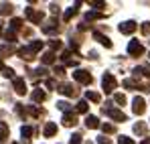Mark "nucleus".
<instances>
[{
	"label": "nucleus",
	"instance_id": "nucleus-30",
	"mask_svg": "<svg viewBox=\"0 0 150 144\" xmlns=\"http://www.w3.org/2000/svg\"><path fill=\"white\" fill-rule=\"evenodd\" d=\"M2 75H4V77H12V75H14V71H12L10 67H2Z\"/></svg>",
	"mask_w": 150,
	"mask_h": 144
},
{
	"label": "nucleus",
	"instance_id": "nucleus-40",
	"mask_svg": "<svg viewBox=\"0 0 150 144\" xmlns=\"http://www.w3.org/2000/svg\"><path fill=\"white\" fill-rule=\"evenodd\" d=\"M87 144H91V142H87Z\"/></svg>",
	"mask_w": 150,
	"mask_h": 144
},
{
	"label": "nucleus",
	"instance_id": "nucleus-17",
	"mask_svg": "<svg viewBox=\"0 0 150 144\" xmlns=\"http://www.w3.org/2000/svg\"><path fill=\"white\" fill-rule=\"evenodd\" d=\"M21 134L25 136V138H26V142H28V138H30V136L35 134V128H33V126H23V130H21Z\"/></svg>",
	"mask_w": 150,
	"mask_h": 144
},
{
	"label": "nucleus",
	"instance_id": "nucleus-38",
	"mask_svg": "<svg viewBox=\"0 0 150 144\" xmlns=\"http://www.w3.org/2000/svg\"><path fill=\"white\" fill-rule=\"evenodd\" d=\"M2 67H4V65H2V57H0V69H2Z\"/></svg>",
	"mask_w": 150,
	"mask_h": 144
},
{
	"label": "nucleus",
	"instance_id": "nucleus-28",
	"mask_svg": "<svg viewBox=\"0 0 150 144\" xmlns=\"http://www.w3.org/2000/svg\"><path fill=\"white\" fill-rule=\"evenodd\" d=\"M4 39H6V41H14V39H16V33H14V31H6V33H4Z\"/></svg>",
	"mask_w": 150,
	"mask_h": 144
},
{
	"label": "nucleus",
	"instance_id": "nucleus-24",
	"mask_svg": "<svg viewBox=\"0 0 150 144\" xmlns=\"http://www.w3.org/2000/svg\"><path fill=\"white\" fill-rule=\"evenodd\" d=\"M28 49H30L33 53L41 51V49H43V41H35V43H30V45H28Z\"/></svg>",
	"mask_w": 150,
	"mask_h": 144
},
{
	"label": "nucleus",
	"instance_id": "nucleus-32",
	"mask_svg": "<svg viewBox=\"0 0 150 144\" xmlns=\"http://www.w3.org/2000/svg\"><path fill=\"white\" fill-rule=\"evenodd\" d=\"M71 144H81V134H73L71 136Z\"/></svg>",
	"mask_w": 150,
	"mask_h": 144
},
{
	"label": "nucleus",
	"instance_id": "nucleus-25",
	"mask_svg": "<svg viewBox=\"0 0 150 144\" xmlns=\"http://www.w3.org/2000/svg\"><path fill=\"white\" fill-rule=\"evenodd\" d=\"M146 130H148L146 124H136V126H134V132H136V134H146Z\"/></svg>",
	"mask_w": 150,
	"mask_h": 144
},
{
	"label": "nucleus",
	"instance_id": "nucleus-1",
	"mask_svg": "<svg viewBox=\"0 0 150 144\" xmlns=\"http://www.w3.org/2000/svg\"><path fill=\"white\" fill-rule=\"evenodd\" d=\"M116 85H118L116 77H114L112 73H105L103 79H101V87H103V92H105V94H112V92L116 89Z\"/></svg>",
	"mask_w": 150,
	"mask_h": 144
},
{
	"label": "nucleus",
	"instance_id": "nucleus-26",
	"mask_svg": "<svg viewBox=\"0 0 150 144\" xmlns=\"http://www.w3.org/2000/svg\"><path fill=\"white\" fill-rule=\"evenodd\" d=\"M101 130H103L105 134H112L116 128H114V124H101Z\"/></svg>",
	"mask_w": 150,
	"mask_h": 144
},
{
	"label": "nucleus",
	"instance_id": "nucleus-29",
	"mask_svg": "<svg viewBox=\"0 0 150 144\" xmlns=\"http://www.w3.org/2000/svg\"><path fill=\"white\" fill-rule=\"evenodd\" d=\"M118 144H134V140L128 138V136H120V138H118Z\"/></svg>",
	"mask_w": 150,
	"mask_h": 144
},
{
	"label": "nucleus",
	"instance_id": "nucleus-5",
	"mask_svg": "<svg viewBox=\"0 0 150 144\" xmlns=\"http://www.w3.org/2000/svg\"><path fill=\"white\" fill-rule=\"evenodd\" d=\"M103 112L116 122H126V114H122L120 110H112V108H103Z\"/></svg>",
	"mask_w": 150,
	"mask_h": 144
},
{
	"label": "nucleus",
	"instance_id": "nucleus-6",
	"mask_svg": "<svg viewBox=\"0 0 150 144\" xmlns=\"http://www.w3.org/2000/svg\"><path fill=\"white\" fill-rule=\"evenodd\" d=\"M118 28H120L122 35H132V33L136 31V23H134V21H126V23H122Z\"/></svg>",
	"mask_w": 150,
	"mask_h": 144
},
{
	"label": "nucleus",
	"instance_id": "nucleus-3",
	"mask_svg": "<svg viewBox=\"0 0 150 144\" xmlns=\"http://www.w3.org/2000/svg\"><path fill=\"white\" fill-rule=\"evenodd\" d=\"M75 81H79V83H83V85H89L91 81H93V77L89 75V71H83V69H77V71L73 73Z\"/></svg>",
	"mask_w": 150,
	"mask_h": 144
},
{
	"label": "nucleus",
	"instance_id": "nucleus-34",
	"mask_svg": "<svg viewBox=\"0 0 150 144\" xmlns=\"http://www.w3.org/2000/svg\"><path fill=\"white\" fill-rule=\"evenodd\" d=\"M142 33H144V35H150V23L142 24Z\"/></svg>",
	"mask_w": 150,
	"mask_h": 144
},
{
	"label": "nucleus",
	"instance_id": "nucleus-10",
	"mask_svg": "<svg viewBox=\"0 0 150 144\" xmlns=\"http://www.w3.org/2000/svg\"><path fill=\"white\" fill-rule=\"evenodd\" d=\"M59 92L63 94V96H75V87L71 83H63V85H59Z\"/></svg>",
	"mask_w": 150,
	"mask_h": 144
},
{
	"label": "nucleus",
	"instance_id": "nucleus-4",
	"mask_svg": "<svg viewBox=\"0 0 150 144\" xmlns=\"http://www.w3.org/2000/svg\"><path fill=\"white\" fill-rule=\"evenodd\" d=\"M144 110H146L144 99H142V97H134V101H132V112L140 116V114H144Z\"/></svg>",
	"mask_w": 150,
	"mask_h": 144
},
{
	"label": "nucleus",
	"instance_id": "nucleus-22",
	"mask_svg": "<svg viewBox=\"0 0 150 144\" xmlns=\"http://www.w3.org/2000/svg\"><path fill=\"white\" fill-rule=\"evenodd\" d=\"M21 26H23V18H12V21H10V31H14V33H16Z\"/></svg>",
	"mask_w": 150,
	"mask_h": 144
},
{
	"label": "nucleus",
	"instance_id": "nucleus-16",
	"mask_svg": "<svg viewBox=\"0 0 150 144\" xmlns=\"http://www.w3.org/2000/svg\"><path fill=\"white\" fill-rule=\"evenodd\" d=\"M55 134H57V126H55L53 122H49V124L45 126V136L49 138V136H55Z\"/></svg>",
	"mask_w": 150,
	"mask_h": 144
},
{
	"label": "nucleus",
	"instance_id": "nucleus-7",
	"mask_svg": "<svg viewBox=\"0 0 150 144\" xmlns=\"http://www.w3.org/2000/svg\"><path fill=\"white\" fill-rule=\"evenodd\" d=\"M14 89H16V94H18V96H25V94H26V83H25V79L16 77V79H14Z\"/></svg>",
	"mask_w": 150,
	"mask_h": 144
},
{
	"label": "nucleus",
	"instance_id": "nucleus-20",
	"mask_svg": "<svg viewBox=\"0 0 150 144\" xmlns=\"http://www.w3.org/2000/svg\"><path fill=\"white\" fill-rule=\"evenodd\" d=\"M6 138H8V126L4 122H0V142L6 140Z\"/></svg>",
	"mask_w": 150,
	"mask_h": 144
},
{
	"label": "nucleus",
	"instance_id": "nucleus-33",
	"mask_svg": "<svg viewBox=\"0 0 150 144\" xmlns=\"http://www.w3.org/2000/svg\"><path fill=\"white\" fill-rule=\"evenodd\" d=\"M51 49H55V51H57V49H61V41L53 39V41H51Z\"/></svg>",
	"mask_w": 150,
	"mask_h": 144
},
{
	"label": "nucleus",
	"instance_id": "nucleus-11",
	"mask_svg": "<svg viewBox=\"0 0 150 144\" xmlns=\"http://www.w3.org/2000/svg\"><path fill=\"white\" fill-rule=\"evenodd\" d=\"M77 124V118H75V114H65L63 116V126H67V128H71V126H75Z\"/></svg>",
	"mask_w": 150,
	"mask_h": 144
},
{
	"label": "nucleus",
	"instance_id": "nucleus-9",
	"mask_svg": "<svg viewBox=\"0 0 150 144\" xmlns=\"http://www.w3.org/2000/svg\"><path fill=\"white\" fill-rule=\"evenodd\" d=\"M93 39H96L98 43H101V45H103L105 49H110V47H112V41H110V39H108L105 35H101V33H98V31L93 33Z\"/></svg>",
	"mask_w": 150,
	"mask_h": 144
},
{
	"label": "nucleus",
	"instance_id": "nucleus-31",
	"mask_svg": "<svg viewBox=\"0 0 150 144\" xmlns=\"http://www.w3.org/2000/svg\"><path fill=\"white\" fill-rule=\"evenodd\" d=\"M10 53H12V47H6V45L0 47V55H10Z\"/></svg>",
	"mask_w": 150,
	"mask_h": 144
},
{
	"label": "nucleus",
	"instance_id": "nucleus-23",
	"mask_svg": "<svg viewBox=\"0 0 150 144\" xmlns=\"http://www.w3.org/2000/svg\"><path fill=\"white\" fill-rule=\"evenodd\" d=\"M75 14H77V6H73V8H69L65 14H63V21H71Z\"/></svg>",
	"mask_w": 150,
	"mask_h": 144
},
{
	"label": "nucleus",
	"instance_id": "nucleus-18",
	"mask_svg": "<svg viewBox=\"0 0 150 144\" xmlns=\"http://www.w3.org/2000/svg\"><path fill=\"white\" fill-rule=\"evenodd\" d=\"M85 126H87V128H98V126H100V120H98L96 116H87V120H85Z\"/></svg>",
	"mask_w": 150,
	"mask_h": 144
},
{
	"label": "nucleus",
	"instance_id": "nucleus-19",
	"mask_svg": "<svg viewBox=\"0 0 150 144\" xmlns=\"http://www.w3.org/2000/svg\"><path fill=\"white\" fill-rule=\"evenodd\" d=\"M0 14H2V16L12 14V4H8V2H6V4H2V6H0Z\"/></svg>",
	"mask_w": 150,
	"mask_h": 144
},
{
	"label": "nucleus",
	"instance_id": "nucleus-39",
	"mask_svg": "<svg viewBox=\"0 0 150 144\" xmlns=\"http://www.w3.org/2000/svg\"><path fill=\"white\" fill-rule=\"evenodd\" d=\"M0 33H2V26H0Z\"/></svg>",
	"mask_w": 150,
	"mask_h": 144
},
{
	"label": "nucleus",
	"instance_id": "nucleus-27",
	"mask_svg": "<svg viewBox=\"0 0 150 144\" xmlns=\"http://www.w3.org/2000/svg\"><path fill=\"white\" fill-rule=\"evenodd\" d=\"M114 99H116V104H120V106H124V104H126V96H124V94H116Z\"/></svg>",
	"mask_w": 150,
	"mask_h": 144
},
{
	"label": "nucleus",
	"instance_id": "nucleus-15",
	"mask_svg": "<svg viewBox=\"0 0 150 144\" xmlns=\"http://www.w3.org/2000/svg\"><path fill=\"white\" fill-rule=\"evenodd\" d=\"M16 55H18V57H23V59H30V57H35V53H33L28 47L18 49V51H16Z\"/></svg>",
	"mask_w": 150,
	"mask_h": 144
},
{
	"label": "nucleus",
	"instance_id": "nucleus-37",
	"mask_svg": "<svg viewBox=\"0 0 150 144\" xmlns=\"http://www.w3.org/2000/svg\"><path fill=\"white\" fill-rule=\"evenodd\" d=\"M142 144H150V138H146V140H144V142H142Z\"/></svg>",
	"mask_w": 150,
	"mask_h": 144
},
{
	"label": "nucleus",
	"instance_id": "nucleus-12",
	"mask_svg": "<svg viewBox=\"0 0 150 144\" xmlns=\"http://www.w3.org/2000/svg\"><path fill=\"white\" fill-rule=\"evenodd\" d=\"M45 89H33V101H37V104H41V101H45Z\"/></svg>",
	"mask_w": 150,
	"mask_h": 144
},
{
	"label": "nucleus",
	"instance_id": "nucleus-14",
	"mask_svg": "<svg viewBox=\"0 0 150 144\" xmlns=\"http://www.w3.org/2000/svg\"><path fill=\"white\" fill-rule=\"evenodd\" d=\"M87 110H89L87 101H85V99H79V101H77V108H75V112H77V114H87Z\"/></svg>",
	"mask_w": 150,
	"mask_h": 144
},
{
	"label": "nucleus",
	"instance_id": "nucleus-8",
	"mask_svg": "<svg viewBox=\"0 0 150 144\" xmlns=\"http://www.w3.org/2000/svg\"><path fill=\"white\" fill-rule=\"evenodd\" d=\"M26 16H28V18H30V21H33V23H41V21H43V16H45V14H43V12H41V10H39V12H35V10H33V8H26Z\"/></svg>",
	"mask_w": 150,
	"mask_h": 144
},
{
	"label": "nucleus",
	"instance_id": "nucleus-13",
	"mask_svg": "<svg viewBox=\"0 0 150 144\" xmlns=\"http://www.w3.org/2000/svg\"><path fill=\"white\" fill-rule=\"evenodd\" d=\"M41 61H43V65H51V63H55V55H53V51H45L43 57H41Z\"/></svg>",
	"mask_w": 150,
	"mask_h": 144
},
{
	"label": "nucleus",
	"instance_id": "nucleus-41",
	"mask_svg": "<svg viewBox=\"0 0 150 144\" xmlns=\"http://www.w3.org/2000/svg\"><path fill=\"white\" fill-rule=\"evenodd\" d=\"M12 144H16V142H12Z\"/></svg>",
	"mask_w": 150,
	"mask_h": 144
},
{
	"label": "nucleus",
	"instance_id": "nucleus-21",
	"mask_svg": "<svg viewBox=\"0 0 150 144\" xmlns=\"http://www.w3.org/2000/svg\"><path fill=\"white\" fill-rule=\"evenodd\" d=\"M85 97H87V99H91V101H96V104H100V101H101V96L98 94V92H87Z\"/></svg>",
	"mask_w": 150,
	"mask_h": 144
},
{
	"label": "nucleus",
	"instance_id": "nucleus-35",
	"mask_svg": "<svg viewBox=\"0 0 150 144\" xmlns=\"http://www.w3.org/2000/svg\"><path fill=\"white\" fill-rule=\"evenodd\" d=\"M98 144H112V140L105 138V136H101V138H98Z\"/></svg>",
	"mask_w": 150,
	"mask_h": 144
},
{
	"label": "nucleus",
	"instance_id": "nucleus-2",
	"mask_svg": "<svg viewBox=\"0 0 150 144\" xmlns=\"http://www.w3.org/2000/svg\"><path fill=\"white\" fill-rule=\"evenodd\" d=\"M128 53H130V57H140L142 53H144V47H142V43L140 41H130V45H128Z\"/></svg>",
	"mask_w": 150,
	"mask_h": 144
},
{
	"label": "nucleus",
	"instance_id": "nucleus-36",
	"mask_svg": "<svg viewBox=\"0 0 150 144\" xmlns=\"http://www.w3.org/2000/svg\"><path fill=\"white\" fill-rule=\"evenodd\" d=\"M45 85H47L49 89H53V87H55V81H53V79H47V81H45Z\"/></svg>",
	"mask_w": 150,
	"mask_h": 144
}]
</instances>
